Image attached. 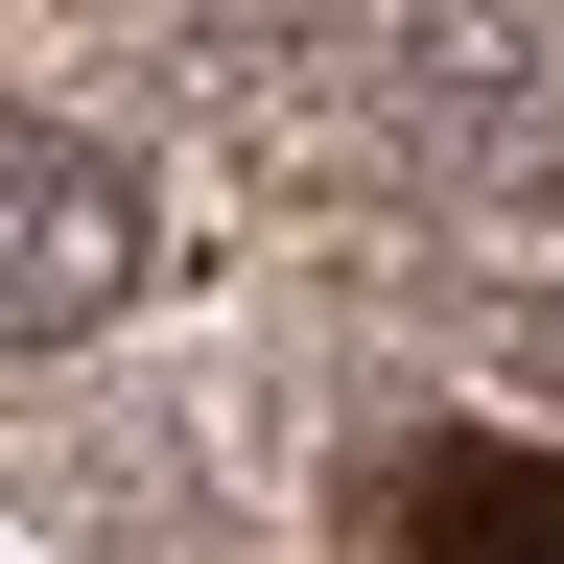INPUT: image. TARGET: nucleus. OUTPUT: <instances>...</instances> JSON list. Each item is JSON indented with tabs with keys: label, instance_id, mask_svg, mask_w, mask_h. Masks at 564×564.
Returning a JSON list of instances; mask_svg holds the SVG:
<instances>
[{
	"label": "nucleus",
	"instance_id": "2",
	"mask_svg": "<svg viewBox=\"0 0 564 564\" xmlns=\"http://www.w3.org/2000/svg\"><path fill=\"white\" fill-rule=\"evenodd\" d=\"M400 564H564V447H423Z\"/></svg>",
	"mask_w": 564,
	"mask_h": 564
},
{
	"label": "nucleus",
	"instance_id": "3",
	"mask_svg": "<svg viewBox=\"0 0 564 564\" xmlns=\"http://www.w3.org/2000/svg\"><path fill=\"white\" fill-rule=\"evenodd\" d=\"M541 352H564V306H541Z\"/></svg>",
	"mask_w": 564,
	"mask_h": 564
},
{
	"label": "nucleus",
	"instance_id": "1",
	"mask_svg": "<svg viewBox=\"0 0 564 564\" xmlns=\"http://www.w3.org/2000/svg\"><path fill=\"white\" fill-rule=\"evenodd\" d=\"M165 282V188L95 118H0V352H70Z\"/></svg>",
	"mask_w": 564,
	"mask_h": 564
}]
</instances>
